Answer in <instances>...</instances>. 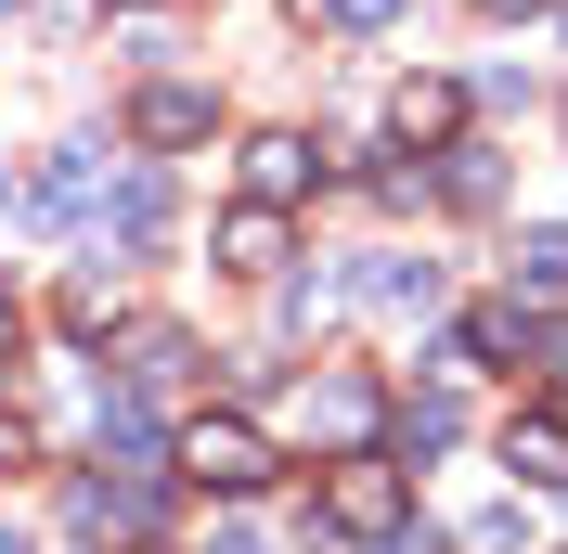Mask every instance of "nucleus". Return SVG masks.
I'll return each instance as SVG.
<instances>
[{"mask_svg":"<svg viewBox=\"0 0 568 554\" xmlns=\"http://www.w3.org/2000/svg\"><path fill=\"white\" fill-rule=\"evenodd\" d=\"M272 425H246V413H194L181 425V478H207V490H272Z\"/></svg>","mask_w":568,"mask_h":554,"instance_id":"f03ea898","label":"nucleus"},{"mask_svg":"<svg viewBox=\"0 0 568 554\" xmlns=\"http://www.w3.org/2000/svg\"><path fill=\"white\" fill-rule=\"evenodd\" d=\"M297 181H323V155H311L297 130H258V142H246V194H258V207H284Z\"/></svg>","mask_w":568,"mask_h":554,"instance_id":"7ed1b4c3","label":"nucleus"},{"mask_svg":"<svg viewBox=\"0 0 568 554\" xmlns=\"http://www.w3.org/2000/svg\"><path fill=\"white\" fill-rule=\"evenodd\" d=\"M0 554H27V542H13V529H0Z\"/></svg>","mask_w":568,"mask_h":554,"instance_id":"5701e85b","label":"nucleus"},{"mask_svg":"<svg viewBox=\"0 0 568 554\" xmlns=\"http://www.w3.org/2000/svg\"><path fill=\"white\" fill-rule=\"evenodd\" d=\"M517 361H530L542 387H568V310L556 322H517Z\"/></svg>","mask_w":568,"mask_h":554,"instance_id":"2eb2a0df","label":"nucleus"},{"mask_svg":"<svg viewBox=\"0 0 568 554\" xmlns=\"http://www.w3.org/2000/svg\"><path fill=\"white\" fill-rule=\"evenodd\" d=\"M91 194H104V155H52L39 168V219H78Z\"/></svg>","mask_w":568,"mask_h":554,"instance_id":"f8f14e48","label":"nucleus"},{"mask_svg":"<svg viewBox=\"0 0 568 554\" xmlns=\"http://www.w3.org/2000/svg\"><path fill=\"white\" fill-rule=\"evenodd\" d=\"M0 207H13V181H0Z\"/></svg>","mask_w":568,"mask_h":554,"instance_id":"b1692460","label":"nucleus"},{"mask_svg":"<svg viewBox=\"0 0 568 554\" xmlns=\"http://www.w3.org/2000/svg\"><path fill=\"white\" fill-rule=\"evenodd\" d=\"M65 322H78V336H104V322H116V271H78V284H65Z\"/></svg>","mask_w":568,"mask_h":554,"instance_id":"dca6fc26","label":"nucleus"},{"mask_svg":"<svg viewBox=\"0 0 568 554\" xmlns=\"http://www.w3.org/2000/svg\"><path fill=\"white\" fill-rule=\"evenodd\" d=\"M491 181H504L491 155H478V142H453V181H439V194H465V207H491Z\"/></svg>","mask_w":568,"mask_h":554,"instance_id":"f3484780","label":"nucleus"},{"mask_svg":"<svg viewBox=\"0 0 568 554\" xmlns=\"http://www.w3.org/2000/svg\"><path fill=\"white\" fill-rule=\"evenodd\" d=\"M465 554H517V503H491V516L465 529Z\"/></svg>","mask_w":568,"mask_h":554,"instance_id":"6ab92c4d","label":"nucleus"},{"mask_svg":"<svg viewBox=\"0 0 568 554\" xmlns=\"http://www.w3.org/2000/svg\"><path fill=\"white\" fill-rule=\"evenodd\" d=\"M207 554H258V529H220V542H207Z\"/></svg>","mask_w":568,"mask_h":554,"instance_id":"aec40b11","label":"nucleus"},{"mask_svg":"<svg viewBox=\"0 0 568 554\" xmlns=\"http://www.w3.org/2000/svg\"><path fill=\"white\" fill-rule=\"evenodd\" d=\"M491 13H530V0H491Z\"/></svg>","mask_w":568,"mask_h":554,"instance_id":"4be33fe9","label":"nucleus"},{"mask_svg":"<svg viewBox=\"0 0 568 554\" xmlns=\"http://www.w3.org/2000/svg\"><path fill=\"white\" fill-rule=\"evenodd\" d=\"M181 375H194V336H181V322H142L130 336V387L155 400V387H181Z\"/></svg>","mask_w":568,"mask_h":554,"instance_id":"1a4fd4ad","label":"nucleus"},{"mask_svg":"<svg viewBox=\"0 0 568 554\" xmlns=\"http://www.w3.org/2000/svg\"><path fill=\"white\" fill-rule=\"evenodd\" d=\"M453 439H465L453 387H426V400H400V425H388V451H400V464H426V451H453Z\"/></svg>","mask_w":568,"mask_h":554,"instance_id":"423d86ee","label":"nucleus"},{"mask_svg":"<svg viewBox=\"0 0 568 554\" xmlns=\"http://www.w3.org/2000/svg\"><path fill=\"white\" fill-rule=\"evenodd\" d=\"M362 297L375 310H439V258H362Z\"/></svg>","mask_w":568,"mask_h":554,"instance_id":"6e6552de","label":"nucleus"},{"mask_svg":"<svg viewBox=\"0 0 568 554\" xmlns=\"http://www.w3.org/2000/svg\"><path fill=\"white\" fill-rule=\"evenodd\" d=\"M504 464H517L530 490H556V478H568V425H556V413H517V425H504Z\"/></svg>","mask_w":568,"mask_h":554,"instance_id":"0eeeda50","label":"nucleus"},{"mask_svg":"<svg viewBox=\"0 0 568 554\" xmlns=\"http://www.w3.org/2000/svg\"><path fill=\"white\" fill-rule=\"evenodd\" d=\"M297 13H323V27H388L400 0H297Z\"/></svg>","mask_w":568,"mask_h":554,"instance_id":"a211bd4d","label":"nucleus"},{"mask_svg":"<svg viewBox=\"0 0 568 554\" xmlns=\"http://www.w3.org/2000/svg\"><path fill=\"white\" fill-rule=\"evenodd\" d=\"M220 258L233 271H284V207H233L220 219Z\"/></svg>","mask_w":568,"mask_h":554,"instance_id":"9d476101","label":"nucleus"},{"mask_svg":"<svg viewBox=\"0 0 568 554\" xmlns=\"http://www.w3.org/2000/svg\"><path fill=\"white\" fill-rule=\"evenodd\" d=\"M388 116H400V142H453L465 130V91H453V78H400Z\"/></svg>","mask_w":568,"mask_h":554,"instance_id":"39448f33","label":"nucleus"},{"mask_svg":"<svg viewBox=\"0 0 568 554\" xmlns=\"http://www.w3.org/2000/svg\"><path fill=\"white\" fill-rule=\"evenodd\" d=\"M130 130H142V142H207V91H181V78H155V91L130 104Z\"/></svg>","mask_w":568,"mask_h":554,"instance_id":"20e7f679","label":"nucleus"},{"mask_svg":"<svg viewBox=\"0 0 568 554\" xmlns=\"http://www.w3.org/2000/svg\"><path fill=\"white\" fill-rule=\"evenodd\" d=\"M362 425H375V387H362V375H323L311 387V439H362Z\"/></svg>","mask_w":568,"mask_h":554,"instance_id":"9b49d317","label":"nucleus"},{"mask_svg":"<svg viewBox=\"0 0 568 554\" xmlns=\"http://www.w3.org/2000/svg\"><path fill=\"white\" fill-rule=\"evenodd\" d=\"M517 284L530 297H568V233H517Z\"/></svg>","mask_w":568,"mask_h":554,"instance_id":"4468645a","label":"nucleus"},{"mask_svg":"<svg viewBox=\"0 0 568 554\" xmlns=\"http://www.w3.org/2000/svg\"><path fill=\"white\" fill-rule=\"evenodd\" d=\"M0 361H13V297H0Z\"/></svg>","mask_w":568,"mask_h":554,"instance_id":"412c9836","label":"nucleus"},{"mask_svg":"<svg viewBox=\"0 0 568 554\" xmlns=\"http://www.w3.org/2000/svg\"><path fill=\"white\" fill-rule=\"evenodd\" d=\"M400 516H414V503H400V451H336V478H323V529L388 542Z\"/></svg>","mask_w":568,"mask_h":554,"instance_id":"f257e3e1","label":"nucleus"},{"mask_svg":"<svg viewBox=\"0 0 568 554\" xmlns=\"http://www.w3.org/2000/svg\"><path fill=\"white\" fill-rule=\"evenodd\" d=\"M155 233H169V181L130 168V181H116V245H155Z\"/></svg>","mask_w":568,"mask_h":554,"instance_id":"ddd939ff","label":"nucleus"}]
</instances>
